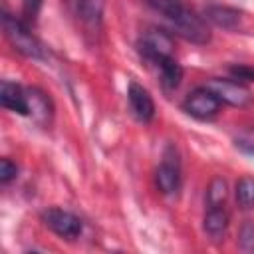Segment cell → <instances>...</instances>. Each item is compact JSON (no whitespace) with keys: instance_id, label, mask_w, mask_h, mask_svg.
I'll return each instance as SVG.
<instances>
[{"instance_id":"cell-1","label":"cell","mask_w":254,"mask_h":254,"mask_svg":"<svg viewBox=\"0 0 254 254\" xmlns=\"http://www.w3.org/2000/svg\"><path fill=\"white\" fill-rule=\"evenodd\" d=\"M2 30H4V36H6L8 44L20 56L30 58V60H42L44 58V46L32 34L28 22H24V20L4 12L2 14Z\"/></svg>"},{"instance_id":"cell-2","label":"cell","mask_w":254,"mask_h":254,"mask_svg":"<svg viewBox=\"0 0 254 254\" xmlns=\"http://www.w3.org/2000/svg\"><path fill=\"white\" fill-rule=\"evenodd\" d=\"M173 50H175L173 36L169 32L157 30V28L143 32V36L137 42V52H139L141 60H145V64H149L151 67H155L161 60L173 56Z\"/></svg>"},{"instance_id":"cell-3","label":"cell","mask_w":254,"mask_h":254,"mask_svg":"<svg viewBox=\"0 0 254 254\" xmlns=\"http://www.w3.org/2000/svg\"><path fill=\"white\" fill-rule=\"evenodd\" d=\"M155 185L163 194H175L181 189V157L173 143L163 151L161 163L155 171Z\"/></svg>"},{"instance_id":"cell-4","label":"cell","mask_w":254,"mask_h":254,"mask_svg":"<svg viewBox=\"0 0 254 254\" xmlns=\"http://www.w3.org/2000/svg\"><path fill=\"white\" fill-rule=\"evenodd\" d=\"M208 89H212L216 93V97L232 107H248L254 103V95L252 91L242 83L236 81L234 77H210L204 83Z\"/></svg>"},{"instance_id":"cell-5","label":"cell","mask_w":254,"mask_h":254,"mask_svg":"<svg viewBox=\"0 0 254 254\" xmlns=\"http://www.w3.org/2000/svg\"><path fill=\"white\" fill-rule=\"evenodd\" d=\"M220 107H222V101L216 97V93L212 89H208L206 85L202 87H196L192 89L185 101H183V109L194 117V119H200V121H210L214 119L218 113H220Z\"/></svg>"},{"instance_id":"cell-6","label":"cell","mask_w":254,"mask_h":254,"mask_svg":"<svg viewBox=\"0 0 254 254\" xmlns=\"http://www.w3.org/2000/svg\"><path fill=\"white\" fill-rule=\"evenodd\" d=\"M42 222L60 238L65 240H75L81 232H83V222L77 214H73L71 210L60 208V206H52L46 208L42 212Z\"/></svg>"},{"instance_id":"cell-7","label":"cell","mask_w":254,"mask_h":254,"mask_svg":"<svg viewBox=\"0 0 254 254\" xmlns=\"http://www.w3.org/2000/svg\"><path fill=\"white\" fill-rule=\"evenodd\" d=\"M171 30L177 36H181L187 42L196 44V46H206L210 42V30H208L206 22L194 10H190V8L175 24H171Z\"/></svg>"},{"instance_id":"cell-8","label":"cell","mask_w":254,"mask_h":254,"mask_svg":"<svg viewBox=\"0 0 254 254\" xmlns=\"http://www.w3.org/2000/svg\"><path fill=\"white\" fill-rule=\"evenodd\" d=\"M71 16L77 20L83 34H99L103 22V0H71Z\"/></svg>"},{"instance_id":"cell-9","label":"cell","mask_w":254,"mask_h":254,"mask_svg":"<svg viewBox=\"0 0 254 254\" xmlns=\"http://www.w3.org/2000/svg\"><path fill=\"white\" fill-rule=\"evenodd\" d=\"M28 95V115L32 117L34 123L40 127H50L54 119V103L46 91L40 87H26Z\"/></svg>"},{"instance_id":"cell-10","label":"cell","mask_w":254,"mask_h":254,"mask_svg":"<svg viewBox=\"0 0 254 254\" xmlns=\"http://www.w3.org/2000/svg\"><path fill=\"white\" fill-rule=\"evenodd\" d=\"M127 101L133 117L141 123H149L155 117V101L149 95V91L139 85L137 81H131L127 87Z\"/></svg>"},{"instance_id":"cell-11","label":"cell","mask_w":254,"mask_h":254,"mask_svg":"<svg viewBox=\"0 0 254 254\" xmlns=\"http://www.w3.org/2000/svg\"><path fill=\"white\" fill-rule=\"evenodd\" d=\"M228 224H230V216L224 206H206V212L202 218V230L212 242L224 240Z\"/></svg>"},{"instance_id":"cell-12","label":"cell","mask_w":254,"mask_h":254,"mask_svg":"<svg viewBox=\"0 0 254 254\" xmlns=\"http://www.w3.org/2000/svg\"><path fill=\"white\" fill-rule=\"evenodd\" d=\"M204 18L208 22H212L216 28H222V30H236L240 28V22H242V12L232 8V6H226V4H208L204 8Z\"/></svg>"},{"instance_id":"cell-13","label":"cell","mask_w":254,"mask_h":254,"mask_svg":"<svg viewBox=\"0 0 254 254\" xmlns=\"http://www.w3.org/2000/svg\"><path fill=\"white\" fill-rule=\"evenodd\" d=\"M0 101L6 109H10L18 115H28V95L22 85L4 79L2 87H0Z\"/></svg>"},{"instance_id":"cell-14","label":"cell","mask_w":254,"mask_h":254,"mask_svg":"<svg viewBox=\"0 0 254 254\" xmlns=\"http://www.w3.org/2000/svg\"><path fill=\"white\" fill-rule=\"evenodd\" d=\"M157 75L161 79V85L167 89V91H173L181 85V79H183V67L181 64L175 60V56H169L165 60H161L157 65Z\"/></svg>"},{"instance_id":"cell-15","label":"cell","mask_w":254,"mask_h":254,"mask_svg":"<svg viewBox=\"0 0 254 254\" xmlns=\"http://www.w3.org/2000/svg\"><path fill=\"white\" fill-rule=\"evenodd\" d=\"M151 10H155L157 14H161L167 22H169V26L171 24H175L187 10H189V6H187V2L185 0H143Z\"/></svg>"},{"instance_id":"cell-16","label":"cell","mask_w":254,"mask_h":254,"mask_svg":"<svg viewBox=\"0 0 254 254\" xmlns=\"http://www.w3.org/2000/svg\"><path fill=\"white\" fill-rule=\"evenodd\" d=\"M228 198V185L222 177H214L208 187H206V196H204V202L206 206H224Z\"/></svg>"},{"instance_id":"cell-17","label":"cell","mask_w":254,"mask_h":254,"mask_svg":"<svg viewBox=\"0 0 254 254\" xmlns=\"http://www.w3.org/2000/svg\"><path fill=\"white\" fill-rule=\"evenodd\" d=\"M236 202L244 210L254 208V177H242L236 183Z\"/></svg>"},{"instance_id":"cell-18","label":"cell","mask_w":254,"mask_h":254,"mask_svg":"<svg viewBox=\"0 0 254 254\" xmlns=\"http://www.w3.org/2000/svg\"><path fill=\"white\" fill-rule=\"evenodd\" d=\"M234 147L246 155H254V127H246L234 135Z\"/></svg>"},{"instance_id":"cell-19","label":"cell","mask_w":254,"mask_h":254,"mask_svg":"<svg viewBox=\"0 0 254 254\" xmlns=\"http://www.w3.org/2000/svg\"><path fill=\"white\" fill-rule=\"evenodd\" d=\"M238 246L242 252H254V224L244 222L238 232Z\"/></svg>"},{"instance_id":"cell-20","label":"cell","mask_w":254,"mask_h":254,"mask_svg":"<svg viewBox=\"0 0 254 254\" xmlns=\"http://www.w3.org/2000/svg\"><path fill=\"white\" fill-rule=\"evenodd\" d=\"M228 71H230V77H234L236 81H242V83L254 81V67H250L246 64H234L228 67Z\"/></svg>"},{"instance_id":"cell-21","label":"cell","mask_w":254,"mask_h":254,"mask_svg":"<svg viewBox=\"0 0 254 254\" xmlns=\"http://www.w3.org/2000/svg\"><path fill=\"white\" fill-rule=\"evenodd\" d=\"M16 177H18V165H16L12 159L4 157V159L0 161V181H2V185H8V183L14 181Z\"/></svg>"},{"instance_id":"cell-22","label":"cell","mask_w":254,"mask_h":254,"mask_svg":"<svg viewBox=\"0 0 254 254\" xmlns=\"http://www.w3.org/2000/svg\"><path fill=\"white\" fill-rule=\"evenodd\" d=\"M42 4L44 0H22V16H24V22H36L40 10H42Z\"/></svg>"}]
</instances>
